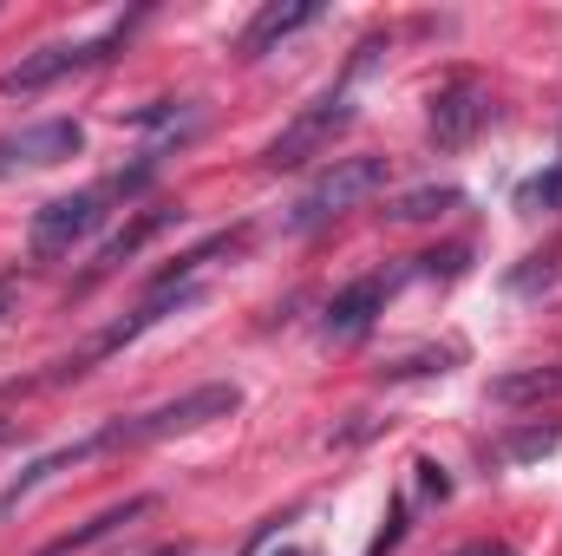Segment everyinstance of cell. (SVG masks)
I'll return each mask as SVG.
<instances>
[{
  "label": "cell",
  "mask_w": 562,
  "mask_h": 556,
  "mask_svg": "<svg viewBox=\"0 0 562 556\" xmlns=\"http://www.w3.org/2000/svg\"><path fill=\"white\" fill-rule=\"evenodd\" d=\"M269 556H307V551H301V544H281V551H269Z\"/></svg>",
  "instance_id": "7402d4cb"
},
{
  "label": "cell",
  "mask_w": 562,
  "mask_h": 556,
  "mask_svg": "<svg viewBox=\"0 0 562 556\" xmlns=\"http://www.w3.org/2000/svg\"><path fill=\"white\" fill-rule=\"evenodd\" d=\"M557 445H562V425H517V432H504L497 458L504 465H530V458H550Z\"/></svg>",
  "instance_id": "5bb4252c"
},
{
  "label": "cell",
  "mask_w": 562,
  "mask_h": 556,
  "mask_svg": "<svg viewBox=\"0 0 562 556\" xmlns=\"http://www.w3.org/2000/svg\"><path fill=\"white\" fill-rule=\"evenodd\" d=\"M451 556H517V551L497 544V537H477V544H464V551H451Z\"/></svg>",
  "instance_id": "d6986e66"
},
{
  "label": "cell",
  "mask_w": 562,
  "mask_h": 556,
  "mask_svg": "<svg viewBox=\"0 0 562 556\" xmlns=\"http://www.w3.org/2000/svg\"><path fill=\"white\" fill-rule=\"evenodd\" d=\"M314 20H321V0H288V7H281V0H269V7L243 26L236 53H243V59H262V53H276L288 33H301V26H314Z\"/></svg>",
  "instance_id": "30bf717a"
},
{
  "label": "cell",
  "mask_w": 562,
  "mask_h": 556,
  "mask_svg": "<svg viewBox=\"0 0 562 556\" xmlns=\"http://www.w3.org/2000/svg\"><path fill=\"white\" fill-rule=\"evenodd\" d=\"M79 119H40V125H20V132H0V177H20V170H53L66 157H79Z\"/></svg>",
  "instance_id": "52a82bcc"
},
{
  "label": "cell",
  "mask_w": 562,
  "mask_h": 556,
  "mask_svg": "<svg viewBox=\"0 0 562 556\" xmlns=\"http://www.w3.org/2000/svg\"><path fill=\"white\" fill-rule=\"evenodd\" d=\"M557 276H562V256L557 249H543V256H524V269H510L504 288H510V294H537V288H550Z\"/></svg>",
  "instance_id": "9a60e30c"
},
{
  "label": "cell",
  "mask_w": 562,
  "mask_h": 556,
  "mask_svg": "<svg viewBox=\"0 0 562 556\" xmlns=\"http://www.w3.org/2000/svg\"><path fill=\"white\" fill-rule=\"evenodd\" d=\"M177 223H183V203H150V210H138L125 230H112V236L99 243V256H92V276L79 281V288H92V281L119 276V269H125L138 249H150V243H157L164 230H177Z\"/></svg>",
  "instance_id": "9c48e42d"
},
{
  "label": "cell",
  "mask_w": 562,
  "mask_h": 556,
  "mask_svg": "<svg viewBox=\"0 0 562 556\" xmlns=\"http://www.w3.org/2000/svg\"><path fill=\"white\" fill-rule=\"evenodd\" d=\"M491 86L477 79V73H451L438 92H431V144L438 151H464V144H477V132L491 125Z\"/></svg>",
  "instance_id": "8992f818"
},
{
  "label": "cell",
  "mask_w": 562,
  "mask_h": 556,
  "mask_svg": "<svg viewBox=\"0 0 562 556\" xmlns=\"http://www.w3.org/2000/svg\"><path fill=\"white\" fill-rule=\"evenodd\" d=\"M517 210H562V164L543 170V177H530V184L517 190Z\"/></svg>",
  "instance_id": "e0dca14e"
},
{
  "label": "cell",
  "mask_w": 562,
  "mask_h": 556,
  "mask_svg": "<svg viewBox=\"0 0 562 556\" xmlns=\"http://www.w3.org/2000/svg\"><path fill=\"white\" fill-rule=\"evenodd\" d=\"M20 308V276H0V321Z\"/></svg>",
  "instance_id": "ffe728a7"
},
{
  "label": "cell",
  "mask_w": 562,
  "mask_h": 556,
  "mask_svg": "<svg viewBox=\"0 0 562 556\" xmlns=\"http://www.w3.org/2000/svg\"><path fill=\"white\" fill-rule=\"evenodd\" d=\"M406 518H413V504H406V498H393V511H386V531L373 537V551H367V556H393V551H400V544H406Z\"/></svg>",
  "instance_id": "ac0fdd59"
},
{
  "label": "cell",
  "mask_w": 562,
  "mask_h": 556,
  "mask_svg": "<svg viewBox=\"0 0 562 556\" xmlns=\"http://www.w3.org/2000/svg\"><path fill=\"white\" fill-rule=\"evenodd\" d=\"M7 432H13V419H0V438H7Z\"/></svg>",
  "instance_id": "603a6c76"
},
{
  "label": "cell",
  "mask_w": 562,
  "mask_h": 556,
  "mask_svg": "<svg viewBox=\"0 0 562 556\" xmlns=\"http://www.w3.org/2000/svg\"><path fill=\"white\" fill-rule=\"evenodd\" d=\"M445 360H458V347H419V354L393 360V367H386V380H431V374H451Z\"/></svg>",
  "instance_id": "2e32d148"
},
{
  "label": "cell",
  "mask_w": 562,
  "mask_h": 556,
  "mask_svg": "<svg viewBox=\"0 0 562 556\" xmlns=\"http://www.w3.org/2000/svg\"><path fill=\"white\" fill-rule=\"evenodd\" d=\"M150 556H190V544H164V551H150Z\"/></svg>",
  "instance_id": "44dd1931"
},
{
  "label": "cell",
  "mask_w": 562,
  "mask_h": 556,
  "mask_svg": "<svg viewBox=\"0 0 562 556\" xmlns=\"http://www.w3.org/2000/svg\"><path fill=\"white\" fill-rule=\"evenodd\" d=\"M236 407H243V387H236V380H203V387H190V393H177V400L150 407V413L105 419L99 432H86V445H92V458H105V452H138V445H157V438L203 432V425L229 419Z\"/></svg>",
  "instance_id": "7a4b0ae2"
},
{
  "label": "cell",
  "mask_w": 562,
  "mask_h": 556,
  "mask_svg": "<svg viewBox=\"0 0 562 556\" xmlns=\"http://www.w3.org/2000/svg\"><path fill=\"white\" fill-rule=\"evenodd\" d=\"M562 400V367H517L491 380V407H550Z\"/></svg>",
  "instance_id": "7c38bea8"
},
{
  "label": "cell",
  "mask_w": 562,
  "mask_h": 556,
  "mask_svg": "<svg viewBox=\"0 0 562 556\" xmlns=\"http://www.w3.org/2000/svg\"><path fill=\"white\" fill-rule=\"evenodd\" d=\"M144 511H157V498H150V491H138V498H125V504H112V511H99V518H86L79 531H66V537L40 544L33 556H79V551H92V544H105V537H119L125 524H138Z\"/></svg>",
  "instance_id": "8fae6325"
},
{
  "label": "cell",
  "mask_w": 562,
  "mask_h": 556,
  "mask_svg": "<svg viewBox=\"0 0 562 556\" xmlns=\"http://www.w3.org/2000/svg\"><path fill=\"white\" fill-rule=\"evenodd\" d=\"M138 26H144V7H132V13H119L112 26L86 33V40H53V46L26 53L20 66H7V73H0V99H33V92L59 86V79H72V73H92V66L119 59V53L132 46V33H138Z\"/></svg>",
  "instance_id": "3957f363"
},
{
  "label": "cell",
  "mask_w": 562,
  "mask_h": 556,
  "mask_svg": "<svg viewBox=\"0 0 562 556\" xmlns=\"http://www.w3.org/2000/svg\"><path fill=\"white\" fill-rule=\"evenodd\" d=\"M157 157H164V151H144L132 170H112L105 184H86V190H72V197L40 203L33 223H26V256H33V263H66L79 243H92V236L105 230L112 203H132L144 184L157 177Z\"/></svg>",
  "instance_id": "6da1fadb"
},
{
  "label": "cell",
  "mask_w": 562,
  "mask_h": 556,
  "mask_svg": "<svg viewBox=\"0 0 562 556\" xmlns=\"http://www.w3.org/2000/svg\"><path fill=\"white\" fill-rule=\"evenodd\" d=\"M386 177H393V157H334V164L301 190V203L288 210V230H321V223L347 216L353 203L380 197Z\"/></svg>",
  "instance_id": "277c9868"
},
{
  "label": "cell",
  "mask_w": 562,
  "mask_h": 556,
  "mask_svg": "<svg viewBox=\"0 0 562 556\" xmlns=\"http://www.w3.org/2000/svg\"><path fill=\"white\" fill-rule=\"evenodd\" d=\"M458 203H464L458 184H425V190H406V197L386 203V223H438V216H451Z\"/></svg>",
  "instance_id": "4fadbf2b"
},
{
  "label": "cell",
  "mask_w": 562,
  "mask_h": 556,
  "mask_svg": "<svg viewBox=\"0 0 562 556\" xmlns=\"http://www.w3.org/2000/svg\"><path fill=\"white\" fill-rule=\"evenodd\" d=\"M353 125V99H347V86L340 92H327V99H314V105H301L288 125H281L269 151H262V164L269 170H294V164H307V157H321L327 144L340 138Z\"/></svg>",
  "instance_id": "5b68a950"
},
{
  "label": "cell",
  "mask_w": 562,
  "mask_h": 556,
  "mask_svg": "<svg viewBox=\"0 0 562 556\" xmlns=\"http://www.w3.org/2000/svg\"><path fill=\"white\" fill-rule=\"evenodd\" d=\"M386 301H393V276H360V281H347V288H334V301H327V314H321L327 341H340V347L367 341V334L380 327Z\"/></svg>",
  "instance_id": "ba28073f"
}]
</instances>
